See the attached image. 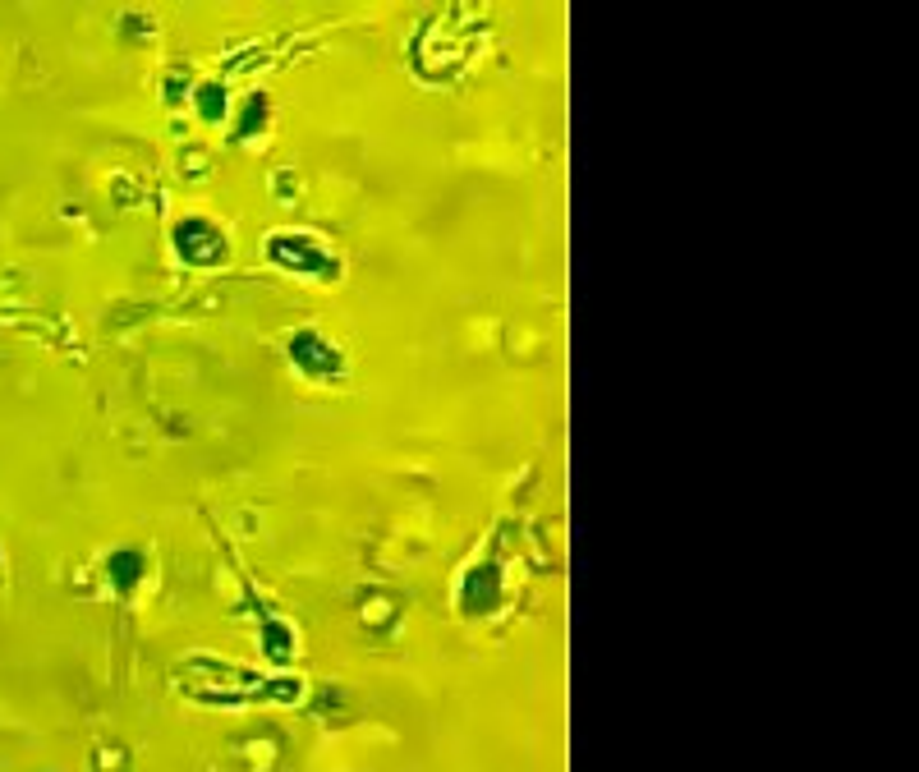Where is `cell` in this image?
I'll use <instances>...</instances> for the list:
<instances>
[{
  "label": "cell",
  "mask_w": 919,
  "mask_h": 772,
  "mask_svg": "<svg viewBox=\"0 0 919 772\" xmlns=\"http://www.w3.org/2000/svg\"><path fill=\"white\" fill-rule=\"evenodd\" d=\"M175 244H180V253L189 262H221V253H226V239L216 235L207 221H184Z\"/></svg>",
  "instance_id": "6da1fadb"
},
{
  "label": "cell",
  "mask_w": 919,
  "mask_h": 772,
  "mask_svg": "<svg viewBox=\"0 0 919 772\" xmlns=\"http://www.w3.org/2000/svg\"><path fill=\"white\" fill-rule=\"evenodd\" d=\"M295 359L299 364H318V359H327V368H336L341 359H336V350H327L322 345V336L318 331H299V341H295Z\"/></svg>",
  "instance_id": "7a4b0ae2"
},
{
  "label": "cell",
  "mask_w": 919,
  "mask_h": 772,
  "mask_svg": "<svg viewBox=\"0 0 919 772\" xmlns=\"http://www.w3.org/2000/svg\"><path fill=\"white\" fill-rule=\"evenodd\" d=\"M115 575H120V584H125V579L134 584L138 579V557L134 552H120V557H115Z\"/></svg>",
  "instance_id": "3957f363"
},
{
  "label": "cell",
  "mask_w": 919,
  "mask_h": 772,
  "mask_svg": "<svg viewBox=\"0 0 919 772\" xmlns=\"http://www.w3.org/2000/svg\"><path fill=\"white\" fill-rule=\"evenodd\" d=\"M198 106H207V115H221V88H198Z\"/></svg>",
  "instance_id": "277c9868"
}]
</instances>
